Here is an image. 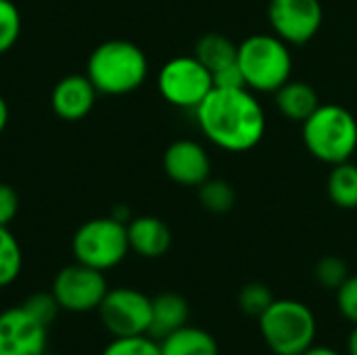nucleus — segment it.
I'll list each match as a JSON object with an SVG mask.
<instances>
[{"label": "nucleus", "instance_id": "nucleus-32", "mask_svg": "<svg viewBox=\"0 0 357 355\" xmlns=\"http://www.w3.org/2000/svg\"><path fill=\"white\" fill-rule=\"evenodd\" d=\"M40 355H59V354H50V352H42Z\"/></svg>", "mask_w": 357, "mask_h": 355}, {"label": "nucleus", "instance_id": "nucleus-9", "mask_svg": "<svg viewBox=\"0 0 357 355\" xmlns=\"http://www.w3.org/2000/svg\"><path fill=\"white\" fill-rule=\"evenodd\" d=\"M50 291L61 310L69 314H88L98 310L109 287L105 272L75 262L59 270Z\"/></svg>", "mask_w": 357, "mask_h": 355}, {"label": "nucleus", "instance_id": "nucleus-31", "mask_svg": "<svg viewBox=\"0 0 357 355\" xmlns=\"http://www.w3.org/2000/svg\"><path fill=\"white\" fill-rule=\"evenodd\" d=\"M347 355H357V324L347 339Z\"/></svg>", "mask_w": 357, "mask_h": 355}, {"label": "nucleus", "instance_id": "nucleus-28", "mask_svg": "<svg viewBox=\"0 0 357 355\" xmlns=\"http://www.w3.org/2000/svg\"><path fill=\"white\" fill-rule=\"evenodd\" d=\"M19 213V195L10 184L0 182V226H10Z\"/></svg>", "mask_w": 357, "mask_h": 355}, {"label": "nucleus", "instance_id": "nucleus-8", "mask_svg": "<svg viewBox=\"0 0 357 355\" xmlns=\"http://www.w3.org/2000/svg\"><path fill=\"white\" fill-rule=\"evenodd\" d=\"M98 316L111 337L149 335L153 299L130 287L109 289L98 305Z\"/></svg>", "mask_w": 357, "mask_h": 355}, {"label": "nucleus", "instance_id": "nucleus-24", "mask_svg": "<svg viewBox=\"0 0 357 355\" xmlns=\"http://www.w3.org/2000/svg\"><path fill=\"white\" fill-rule=\"evenodd\" d=\"M21 36V13L13 0H0V54L8 52Z\"/></svg>", "mask_w": 357, "mask_h": 355}, {"label": "nucleus", "instance_id": "nucleus-21", "mask_svg": "<svg viewBox=\"0 0 357 355\" xmlns=\"http://www.w3.org/2000/svg\"><path fill=\"white\" fill-rule=\"evenodd\" d=\"M199 201L201 205L215 216L228 213L234 203H236V192L234 188L226 182V180H213L209 178L207 182H203L199 186Z\"/></svg>", "mask_w": 357, "mask_h": 355}, {"label": "nucleus", "instance_id": "nucleus-22", "mask_svg": "<svg viewBox=\"0 0 357 355\" xmlns=\"http://www.w3.org/2000/svg\"><path fill=\"white\" fill-rule=\"evenodd\" d=\"M100 355H161V347L159 341L151 335L113 337V341L102 349Z\"/></svg>", "mask_w": 357, "mask_h": 355}, {"label": "nucleus", "instance_id": "nucleus-14", "mask_svg": "<svg viewBox=\"0 0 357 355\" xmlns=\"http://www.w3.org/2000/svg\"><path fill=\"white\" fill-rule=\"evenodd\" d=\"M128 243L130 251H134L136 255L157 259L169 251L172 230L161 218L138 216L128 222Z\"/></svg>", "mask_w": 357, "mask_h": 355}, {"label": "nucleus", "instance_id": "nucleus-29", "mask_svg": "<svg viewBox=\"0 0 357 355\" xmlns=\"http://www.w3.org/2000/svg\"><path fill=\"white\" fill-rule=\"evenodd\" d=\"M301 355H341L337 349H333V347H326V345H312L307 352H303Z\"/></svg>", "mask_w": 357, "mask_h": 355}, {"label": "nucleus", "instance_id": "nucleus-2", "mask_svg": "<svg viewBox=\"0 0 357 355\" xmlns=\"http://www.w3.org/2000/svg\"><path fill=\"white\" fill-rule=\"evenodd\" d=\"M86 75L98 94L123 96L144 84L149 75V59L134 42L107 40L90 52Z\"/></svg>", "mask_w": 357, "mask_h": 355}, {"label": "nucleus", "instance_id": "nucleus-19", "mask_svg": "<svg viewBox=\"0 0 357 355\" xmlns=\"http://www.w3.org/2000/svg\"><path fill=\"white\" fill-rule=\"evenodd\" d=\"M326 190L331 201L341 209H357V165L351 161L331 167Z\"/></svg>", "mask_w": 357, "mask_h": 355}, {"label": "nucleus", "instance_id": "nucleus-25", "mask_svg": "<svg viewBox=\"0 0 357 355\" xmlns=\"http://www.w3.org/2000/svg\"><path fill=\"white\" fill-rule=\"evenodd\" d=\"M23 308H25L40 324H44V326H50V324L56 320L59 312H61V305L56 303L52 291H50V293L40 291V293L29 295V297L23 301Z\"/></svg>", "mask_w": 357, "mask_h": 355}, {"label": "nucleus", "instance_id": "nucleus-15", "mask_svg": "<svg viewBox=\"0 0 357 355\" xmlns=\"http://www.w3.org/2000/svg\"><path fill=\"white\" fill-rule=\"evenodd\" d=\"M274 96H276V107H278L280 115L291 121H297V123H303L322 105L316 88L312 84L293 80V77L284 86H280L274 92Z\"/></svg>", "mask_w": 357, "mask_h": 355}, {"label": "nucleus", "instance_id": "nucleus-20", "mask_svg": "<svg viewBox=\"0 0 357 355\" xmlns=\"http://www.w3.org/2000/svg\"><path fill=\"white\" fill-rule=\"evenodd\" d=\"M23 268V251L8 226H0V289L13 285Z\"/></svg>", "mask_w": 357, "mask_h": 355}, {"label": "nucleus", "instance_id": "nucleus-6", "mask_svg": "<svg viewBox=\"0 0 357 355\" xmlns=\"http://www.w3.org/2000/svg\"><path fill=\"white\" fill-rule=\"evenodd\" d=\"M71 251L75 262L94 270L107 272L117 268L130 253L128 224L113 216L92 218L75 230Z\"/></svg>", "mask_w": 357, "mask_h": 355}, {"label": "nucleus", "instance_id": "nucleus-10", "mask_svg": "<svg viewBox=\"0 0 357 355\" xmlns=\"http://www.w3.org/2000/svg\"><path fill=\"white\" fill-rule=\"evenodd\" d=\"M268 19L272 31L289 46H303L318 36L324 8L320 0H270Z\"/></svg>", "mask_w": 357, "mask_h": 355}, {"label": "nucleus", "instance_id": "nucleus-11", "mask_svg": "<svg viewBox=\"0 0 357 355\" xmlns=\"http://www.w3.org/2000/svg\"><path fill=\"white\" fill-rule=\"evenodd\" d=\"M48 326L23 305L0 312V355H40L46 352Z\"/></svg>", "mask_w": 357, "mask_h": 355}, {"label": "nucleus", "instance_id": "nucleus-16", "mask_svg": "<svg viewBox=\"0 0 357 355\" xmlns=\"http://www.w3.org/2000/svg\"><path fill=\"white\" fill-rule=\"evenodd\" d=\"M188 301L178 293H161L153 299V316L149 335L157 341L188 324Z\"/></svg>", "mask_w": 357, "mask_h": 355}, {"label": "nucleus", "instance_id": "nucleus-1", "mask_svg": "<svg viewBox=\"0 0 357 355\" xmlns=\"http://www.w3.org/2000/svg\"><path fill=\"white\" fill-rule=\"evenodd\" d=\"M195 115L207 140L228 153H247L266 136V111L245 86L213 88Z\"/></svg>", "mask_w": 357, "mask_h": 355}, {"label": "nucleus", "instance_id": "nucleus-3", "mask_svg": "<svg viewBox=\"0 0 357 355\" xmlns=\"http://www.w3.org/2000/svg\"><path fill=\"white\" fill-rule=\"evenodd\" d=\"M238 69L245 88L255 94H274L293 77L291 46L272 33H253L238 44Z\"/></svg>", "mask_w": 357, "mask_h": 355}, {"label": "nucleus", "instance_id": "nucleus-7", "mask_svg": "<svg viewBox=\"0 0 357 355\" xmlns=\"http://www.w3.org/2000/svg\"><path fill=\"white\" fill-rule=\"evenodd\" d=\"M157 88L172 107L195 111L215 86L211 71L195 54H182L159 69Z\"/></svg>", "mask_w": 357, "mask_h": 355}, {"label": "nucleus", "instance_id": "nucleus-17", "mask_svg": "<svg viewBox=\"0 0 357 355\" xmlns=\"http://www.w3.org/2000/svg\"><path fill=\"white\" fill-rule=\"evenodd\" d=\"M161 355H220L213 335L199 326H182L159 341Z\"/></svg>", "mask_w": 357, "mask_h": 355}, {"label": "nucleus", "instance_id": "nucleus-27", "mask_svg": "<svg viewBox=\"0 0 357 355\" xmlns=\"http://www.w3.org/2000/svg\"><path fill=\"white\" fill-rule=\"evenodd\" d=\"M337 308L341 316L351 322L354 326L357 324V276H351L337 289Z\"/></svg>", "mask_w": 357, "mask_h": 355}, {"label": "nucleus", "instance_id": "nucleus-23", "mask_svg": "<svg viewBox=\"0 0 357 355\" xmlns=\"http://www.w3.org/2000/svg\"><path fill=\"white\" fill-rule=\"evenodd\" d=\"M272 301H274L272 291L261 282H249L238 293V305L251 318H259L272 305Z\"/></svg>", "mask_w": 357, "mask_h": 355}, {"label": "nucleus", "instance_id": "nucleus-4", "mask_svg": "<svg viewBox=\"0 0 357 355\" xmlns=\"http://www.w3.org/2000/svg\"><path fill=\"white\" fill-rule=\"evenodd\" d=\"M301 126L307 153L331 167L351 161L357 153L356 115L337 103L320 105Z\"/></svg>", "mask_w": 357, "mask_h": 355}, {"label": "nucleus", "instance_id": "nucleus-13", "mask_svg": "<svg viewBox=\"0 0 357 355\" xmlns=\"http://www.w3.org/2000/svg\"><path fill=\"white\" fill-rule=\"evenodd\" d=\"M96 96L98 90L94 88L90 77L73 73L56 82L50 94V107L59 119L79 121L94 109Z\"/></svg>", "mask_w": 357, "mask_h": 355}, {"label": "nucleus", "instance_id": "nucleus-5", "mask_svg": "<svg viewBox=\"0 0 357 355\" xmlns=\"http://www.w3.org/2000/svg\"><path fill=\"white\" fill-rule=\"evenodd\" d=\"M257 320L261 337L274 355H301L316 343V316L301 301L274 299Z\"/></svg>", "mask_w": 357, "mask_h": 355}, {"label": "nucleus", "instance_id": "nucleus-18", "mask_svg": "<svg viewBox=\"0 0 357 355\" xmlns=\"http://www.w3.org/2000/svg\"><path fill=\"white\" fill-rule=\"evenodd\" d=\"M238 54V44H234L228 36L224 33H205L197 40L195 46V56L211 71V77L228 67H234Z\"/></svg>", "mask_w": 357, "mask_h": 355}, {"label": "nucleus", "instance_id": "nucleus-26", "mask_svg": "<svg viewBox=\"0 0 357 355\" xmlns=\"http://www.w3.org/2000/svg\"><path fill=\"white\" fill-rule=\"evenodd\" d=\"M347 278H349V268L341 257L328 255V257H322L316 266V280L326 289L337 291Z\"/></svg>", "mask_w": 357, "mask_h": 355}, {"label": "nucleus", "instance_id": "nucleus-30", "mask_svg": "<svg viewBox=\"0 0 357 355\" xmlns=\"http://www.w3.org/2000/svg\"><path fill=\"white\" fill-rule=\"evenodd\" d=\"M6 123H8V105H6V100L2 98V94H0V134L4 132Z\"/></svg>", "mask_w": 357, "mask_h": 355}, {"label": "nucleus", "instance_id": "nucleus-12", "mask_svg": "<svg viewBox=\"0 0 357 355\" xmlns=\"http://www.w3.org/2000/svg\"><path fill=\"white\" fill-rule=\"evenodd\" d=\"M163 169L172 182L199 188L211 178V157L201 142L182 138L165 149Z\"/></svg>", "mask_w": 357, "mask_h": 355}]
</instances>
